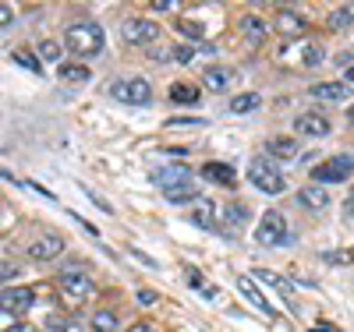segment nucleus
Masks as SVG:
<instances>
[{
  "label": "nucleus",
  "mask_w": 354,
  "mask_h": 332,
  "mask_svg": "<svg viewBox=\"0 0 354 332\" xmlns=\"http://www.w3.org/2000/svg\"><path fill=\"white\" fill-rule=\"evenodd\" d=\"M4 325H11V311H4V308H0V329H4Z\"/></svg>",
  "instance_id": "45"
},
{
  "label": "nucleus",
  "mask_w": 354,
  "mask_h": 332,
  "mask_svg": "<svg viewBox=\"0 0 354 332\" xmlns=\"http://www.w3.org/2000/svg\"><path fill=\"white\" fill-rule=\"evenodd\" d=\"M135 297H138V304H156V293L153 290H138Z\"/></svg>",
  "instance_id": "38"
},
{
  "label": "nucleus",
  "mask_w": 354,
  "mask_h": 332,
  "mask_svg": "<svg viewBox=\"0 0 354 332\" xmlns=\"http://www.w3.org/2000/svg\"><path fill=\"white\" fill-rule=\"evenodd\" d=\"M106 36H103V25L96 21H75L64 28V50H71L75 57H96L103 50Z\"/></svg>",
  "instance_id": "1"
},
{
  "label": "nucleus",
  "mask_w": 354,
  "mask_h": 332,
  "mask_svg": "<svg viewBox=\"0 0 354 332\" xmlns=\"http://www.w3.org/2000/svg\"><path fill=\"white\" fill-rule=\"evenodd\" d=\"M174 4H170V0H153V11H170Z\"/></svg>",
  "instance_id": "43"
},
{
  "label": "nucleus",
  "mask_w": 354,
  "mask_h": 332,
  "mask_svg": "<svg viewBox=\"0 0 354 332\" xmlns=\"http://www.w3.org/2000/svg\"><path fill=\"white\" fill-rule=\"evenodd\" d=\"M198 293H202V297H205V300H216V297H220V290H216V286H213V283H205V286H202V290H198Z\"/></svg>",
  "instance_id": "39"
},
{
  "label": "nucleus",
  "mask_w": 354,
  "mask_h": 332,
  "mask_svg": "<svg viewBox=\"0 0 354 332\" xmlns=\"http://www.w3.org/2000/svg\"><path fill=\"white\" fill-rule=\"evenodd\" d=\"M241 36L252 46H262L266 39H270V25L262 21V14H241Z\"/></svg>",
  "instance_id": "13"
},
{
  "label": "nucleus",
  "mask_w": 354,
  "mask_h": 332,
  "mask_svg": "<svg viewBox=\"0 0 354 332\" xmlns=\"http://www.w3.org/2000/svg\"><path fill=\"white\" fill-rule=\"evenodd\" d=\"M82 191H85V198H88V202H96V205L103 208V213H113V208H110V202H106V198H100L93 188H85V184H82Z\"/></svg>",
  "instance_id": "35"
},
{
  "label": "nucleus",
  "mask_w": 354,
  "mask_h": 332,
  "mask_svg": "<svg viewBox=\"0 0 354 332\" xmlns=\"http://www.w3.org/2000/svg\"><path fill=\"white\" fill-rule=\"evenodd\" d=\"M128 332H153V325H145V322H138V325H131Z\"/></svg>",
  "instance_id": "44"
},
{
  "label": "nucleus",
  "mask_w": 354,
  "mask_h": 332,
  "mask_svg": "<svg viewBox=\"0 0 354 332\" xmlns=\"http://www.w3.org/2000/svg\"><path fill=\"white\" fill-rule=\"evenodd\" d=\"M64 251V237H57V233H46L39 240H32L28 244V258H36V262H50Z\"/></svg>",
  "instance_id": "10"
},
{
  "label": "nucleus",
  "mask_w": 354,
  "mask_h": 332,
  "mask_svg": "<svg viewBox=\"0 0 354 332\" xmlns=\"http://www.w3.org/2000/svg\"><path fill=\"white\" fill-rule=\"evenodd\" d=\"M11 21H15V11H11L8 4H0V28H8Z\"/></svg>",
  "instance_id": "36"
},
{
  "label": "nucleus",
  "mask_w": 354,
  "mask_h": 332,
  "mask_svg": "<svg viewBox=\"0 0 354 332\" xmlns=\"http://www.w3.org/2000/svg\"><path fill=\"white\" fill-rule=\"evenodd\" d=\"M202 177L209 180V184H220V188H234V184H238V173H234V166H227V163H205Z\"/></svg>",
  "instance_id": "15"
},
{
  "label": "nucleus",
  "mask_w": 354,
  "mask_h": 332,
  "mask_svg": "<svg viewBox=\"0 0 354 332\" xmlns=\"http://www.w3.org/2000/svg\"><path fill=\"white\" fill-rule=\"evenodd\" d=\"M351 258H354L351 251H347V255H344V251H333V255H326V262H351Z\"/></svg>",
  "instance_id": "42"
},
{
  "label": "nucleus",
  "mask_w": 354,
  "mask_h": 332,
  "mask_svg": "<svg viewBox=\"0 0 354 332\" xmlns=\"http://www.w3.org/2000/svg\"><path fill=\"white\" fill-rule=\"evenodd\" d=\"M61 286H64V293L68 297H75V300H85V297H93V276L85 273V268H64L61 273Z\"/></svg>",
  "instance_id": "8"
},
{
  "label": "nucleus",
  "mask_w": 354,
  "mask_h": 332,
  "mask_svg": "<svg viewBox=\"0 0 354 332\" xmlns=\"http://www.w3.org/2000/svg\"><path fill=\"white\" fill-rule=\"evenodd\" d=\"M223 219H227V226H230L234 233H238V230L248 223V208H245L241 202H230V205L223 208Z\"/></svg>",
  "instance_id": "23"
},
{
  "label": "nucleus",
  "mask_w": 354,
  "mask_h": 332,
  "mask_svg": "<svg viewBox=\"0 0 354 332\" xmlns=\"http://www.w3.org/2000/svg\"><path fill=\"white\" fill-rule=\"evenodd\" d=\"M149 180H153L156 188H163V195L195 188V184H192V170H188L185 163H170V166H160V170H153V173H149Z\"/></svg>",
  "instance_id": "5"
},
{
  "label": "nucleus",
  "mask_w": 354,
  "mask_h": 332,
  "mask_svg": "<svg viewBox=\"0 0 354 332\" xmlns=\"http://www.w3.org/2000/svg\"><path fill=\"white\" fill-rule=\"evenodd\" d=\"M312 99H326V103H340V99H351V85L347 81H315L308 88Z\"/></svg>",
  "instance_id": "11"
},
{
  "label": "nucleus",
  "mask_w": 354,
  "mask_h": 332,
  "mask_svg": "<svg viewBox=\"0 0 354 332\" xmlns=\"http://www.w3.org/2000/svg\"><path fill=\"white\" fill-rule=\"evenodd\" d=\"M248 184H255L262 195H283L287 191V177L273 166V159H252L248 166Z\"/></svg>",
  "instance_id": "2"
},
{
  "label": "nucleus",
  "mask_w": 354,
  "mask_h": 332,
  "mask_svg": "<svg viewBox=\"0 0 354 332\" xmlns=\"http://www.w3.org/2000/svg\"><path fill=\"white\" fill-rule=\"evenodd\" d=\"M252 280H259V283H266V286H273V290H280V293L287 297V304H290V297H294V290H290V283H287L283 276L270 273V268H255V276H252Z\"/></svg>",
  "instance_id": "20"
},
{
  "label": "nucleus",
  "mask_w": 354,
  "mask_h": 332,
  "mask_svg": "<svg viewBox=\"0 0 354 332\" xmlns=\"http://www.w3.org/2000/svg\"><path fill=\"white\" fill-rule=\"evenodd\" d=\"M322 46L319 43H301V60H305V68H319L322 64Z\"/></svg>",
  "instance_id": "28"
},
{
  "label": "nucleus",
  "mask_w": 354,
  "mask_h": 332,
  "mask_svg": "<svg viewBox=\"0 0 354 332\" xmlns=\"http://www.w3.org/2000/svg\"><path fill=\"white\" fill-rule=\"evenodd\" d=\"M259 106H262V96L259 92H241V96L230 99V113H252Z\"/></svg>",
  "instance_id": "24"
},
{
  "label": "nucleus",
  "mask_w": 354,
  "mask_h": 332,
  "mask_svg": "<svg viewBox=\"0 0 354 332\" xmlns=\"http://www.w3.org/2000/svg\"><path fill=\"white\" fill-rule=\"evenodd\" d=\"M294 128H298V135H308V138H326L330 135V120L322 113H298Z\"/></svg>",
  "instance_id": "12"
},
{
  "label": "nucleus",
  "mask_w": 354,
  "mask_h": 332,
  "mask_svg": "<svg viewBox=\"0 0 354 332\" xmlns=\"http://www.w3.org/2000/svg\"><path fill=\"white\" fill-rule=\"evenodd\" d=\"M312 332H333V329H330V325H315Z\"/></svg>",
  "instance_id": "47"
},
{
  "label": "nucleus",
  "mask_w": 354,
  "mask_h": 332,
  "mask_svg": "<svg viewBox=\"0 0 354 332\" xmlns=\"http://www.w3.org/2000/svg\"><path fill=\"white\" fill-rule=\"evenodd\" d=\"M18 276V268L11 265V262H0V286H4V283H11Z\"/></svg>",
  "instance_id": "34"
},
{
  "label": "nucleus",
  "mask_w": 354,
  "mask_h": 332,
  "mask_svg": "<svg viewBox=\"0 0 354 332\" xmlns=\"http://www.w3.org/2000/svg\"><path fill=\"white\" fill-rule=\"evenodd\" d=\"M351 21H354V11H351V8H337V11L326 18V25H330V28H337V32H340V28H347Z\"/></svg>",
  "instance_id": "31"
},
{
  "label": "nucleus",
  "mask_w": 354,
  "mask_h": 332,
  "mask_svg": "<svg viewBox=\"0 0 354 332\" xmlns=\"http://www.w3.org/2000/svg\"><path fill=\"white\" fill-rule=\"evenodd\" d=\"M57 78L61 81H68V85H82V81H88L93 78V71H88L85 64H78V60H61V64H57Z\"/></svg>",
  "instance_id": "18"
},
{
  "label": "nucleus",
  "mask_w": 354,
  "mask_h": 332,
  "mask_svg": "<svg viewBox=\"0 0 354 332\" xmlns=\"http://www.w3.org/2000/svg\"><path fill=\"white\" fill-rule=\"evenodd\" d=\"M347 120H351V124H354V106H351V110H347Z\"/></svg>",
  "instance_id": "48"
},
{
  "label": "nucleus",
  "mask_w": 354,
  "mask_h": 332,
  "mask_svg": "<svg viewBox=\"0 0 354 332\" xmlns=\"http://www.w3.org/2000/svg\"><path fill=\"white\" fill-rule=\"evenodd\" d=\"M11 60H15V64H21V68H28V71H43V64H39V53H32V50H15L11 53Z\"/></svg>",
  "instance_id": "26"
},
{
  "label": "nucleus",
  "mask_w": 354,
  "mask_h": 332,
  "mask_svg": "<svg viewBox=\"0 0 354 332\" xmlns=\"http://www.w3.org/2000/svg\"><path fill=\"white\" fill-rule=\"evenodd\" d=\"M46 325H50L53 332H85L78 318H61V315H50V318H46Z\"/></svg>",
  "instance_id": "27"
},
{
  "label": "nucleus",
  "mask_w": 354,
  "mask_h": 332,
  "mask_svg": "<svg viewBox=\"0 0 354 332\" xmlns=\"http://www.w3.org/2000/svg\"><path fill=\"white\" fill-rule=\"evenodd\" d=\"M277 28L283 36H301L305 28H308V21L301 18V11H280L277 14Z\"/></svg>",
  "instance_id": "19"
},
{
  "label": "nucleus",
  "mask_w": 354,
  "mask_h": 332,
  "mask_svg": "<svg viewBox=\"0 0 354 332\" xmlns=\"http://www.w3.org/2000/svg\"><path fill=\"white\" fill-rule=\"evenodd\" d=\"M213 202L209 198H198V213H192V223H198V226H205V230H216V219H213Z\"/></svg>",
  "instance_id": "25"
},
{
  "label": "nucleus",
  "mask_w": 354,
  "mask_h": 332,
  "mask_svg": "<svg viewBox=\"0 0 354 332\" xmlns=\"http://www.w3.org/2000/svg\"><path fill=\"white\" fill-rule=\"evenodd\" d=\"M167 128H205V124H202V120H170Z\"/></svg>",
  "instance_id": "37"
},
{
  "label": "nucleus",
  "mask_w": 354,
  "mask_h": 332,
  "mask_svg": "<svg viewBox=\"0 0 354 332\" xmlns=\"http://www.w3.org/2000/svg\"><path fill=\"white\" fill-rule=\"evenodd\" d=\"M36 304V293L28 290V286H8L4 293H0V308L11 311V315H21Z\"/></svg>",
  "instance_id": "9"
},
{
  "label": "nucleus",
  "mask_w": 354,
  "mask_h": 332,
  "mask_svg": "<svg viewBox=\"0 0 354 332\" xmlns=\"http://www.w3.org/2000/svg\"><path fill=\"white\" fill-rule=\"evenodd\" d=\"M177 32L188 36V39H195V43H202V39H205V28H202V25H195V21H188V18H177Z\"/></svg>",
  "instance_id": "30"
},
{
  "label": "nucleus",
  "mask_w": 354,
  "mask_h": 332,
  "mask_svg": "<svg viewBox=\"0 0 354 332\" xmlns=\"http://www.w3.org/2000/svg\"><path fill=\"white\" fill-rule=\"evenodd\" d=\"M121 39L131 46H145V43H156L160 39V25L149 18H124L121 21Z\"/></svg>",
  "instance_id": "7"
},
{
  "label": "nucleus",
  "mask_w": 354,
  "mask_h": 332,
  "mask_svg": "<svg viewBox=\"0 0 354 332\" xmlns=\"http://www.w3.org/2000/svg\"><path fill=\"white\" fill-rule=\"evenodd\" d=\"M266 156H273V159H294L298 156V141H294L290 135H273L270 141H266Z\"/></svg>",
  "instance_id": "14"
},
{
  "label": "nucleus",
  "mask_w": 354,
  "mask_h": 332,
  "mask_svg": "<svg viewBox=\"0 0 354 332\" xmlns=\"http://www.w3.org/2000/svg\"><path fill=\"white\" fill-rule=\"evenodd\" d=\"M170 99L181 103V106H192L198 103V85H188V81H174L170 85Z\"/></svg>",
  "instance_id": "22"
},
{
  "label": "nucleus",
  "mask_w": 354,
  "mask_h": 332,
  "mask_svg": "<svg viewBox=\"0 0 354 332\" xmlns=\"http://www.w3.org/2000/svg\"><path fill=\"white\" fill-rule=\"evenodd\" d=\"M61 57H64V46L61 43H53V39L39 43V60H61Z\"/></svg>",
  "instance_id": "32"
},
{
  "label": "nucleus",
  "mask_w": 354,
  "mask_h": 332,
  "mask_svg": "<svg viewBox=\"0 0 354 332\" xmlns=\"http://www.w3.org/2000/svg\"><path fill=\"white\" fill-rule=\"evenodd\" d=\"M110 96L128 106H145L153 99V85L145 78H117V81H110Z\"/></svg>",
  "instance_id": "4"
},
{
  "label": "nucleus",
  "mask_w": 354,
  "mask_h": 332,
  "mask_svg": "<svg viewBox=\"0 0 354 332\" xmlns=\"http://www.w3.org/2000/svg\"><path fill=\"white\" fill-rule=\"evenodd\" d=\"M230 78H234V71H227V68H205L202 71L205 88H213V92H223V88L230 85Z\"/></svg>",
  "instance_id": "21"
},
{
  "label": "nucleus",
  "mask_w": 354,
  "mask_h": 332,
  "mask_svg": "<svg viewBox=\"0 0 354 332\" xmlns=\"http://www.w3.org/2000/svg\"><path fill=\"white\" fill-rule=\"evenodd\" d=\"M170 57H174V60H181V64H188V60L195 57V50L181 43V46H174V50H170Z\"/></svg>",
  "instance_id": "33"
},
{
  "label": "nucleus",
  "mask_w": 354,
  "mask_h": 332,
  "mask_svg": "<svg viewBox=\"0 0 354 332\" xmlns=\"http://www.w3.org/2000/svg\"><path fill=\"white\" fill-rule=\"evenodd\" d=\"M255 240L266 248H280V244H290V233H287V219L280 208H270V213H262L259 226H255Z\"/></svg>",
  "instance_id": "3"
},
{
  "label": "nucleus",
  "mask_w": 354,
  "mask_h": 332,
  "mask_svg": "<svg viewBox=\"0 0 354 332\" xmlns=\"http://www.w3.org/2000/svg\"><path fill=\"white\" fill-rule=\"evenodd\" d=\"M88 325H93V332H113L117 329V315L113 311H96Z\"/></svg>",
  "instance_id": "29"
},
{
  "label": "nucleus",
  "mask_w": 354,
  "mask_h": 332,
  "mask_svg": "<svg viewBox=\"0 0 354 332\" xmlns=\"http://www.w3.org/2000/svg\"><path fill=\"white\" fill-rule=\"evenodd\" d=\"M298 205L308 208V213H319V208L330 205V195H326V188H319V184H305L298 191Z\"/></svg>",
  "instance_id": "16"
},
{
  "label": "nucleus",
  "mask_w": 354,
  "mask_h": 332,
  "mask_svg": "<svg viewBox=\"0 0 354 332\" xmlns=\"http://www.w3.org/2000/svg\"><path fill=\"white\" fill-rule=\"evenodd\" d=\"M344 78H347V85H354V64H347V71H344Z\"/></svg>",
  "instance_id": "46"
},
{
  "label": "nucleus",
  "mask_w": 354,
  "mask_h": 332,
  "mask_svg": "<svg viewBox=\"0 0 354 332\" xmlns=\"http://www.w3.org/2000/svg\"><path fill=\"white\" fill-rule=\"evenodd\" d=\"M185 276H188V283H192V286H198V290L205 286V280H202V276L195 273V268H188V273H185Z\"/></svg>",
  "instance_id": "40"
},
{
  "label": "nucleus",
  "mask_w": 354,
  "mask_h": 332,
  "mask_svg": "<svg viewBox=\"0 0 354 332\" xmlns=\"http://www.w3.org/2000/svg\"><path fill=\"white\" fill-rule=\"evenodd\" d=\"M354 173V159L351 156H330L326 163H319L312 170V184H340V180H347Z\"/></svg>",
  "instance_id": "6"
},
{
  "label": "nucleus",
  "mask_w": 354,
  "mask_h": 332,
  "mask_svg": "<svg viewBox=\"0 0 354 332\" xmlns=\"http://www.w3.org/2000/svg\"><path fill=\"white\" fill-rule=\"evenodd\" d=\"M234 283H238V290H241V293L248 297V304H252V308H259L262 315H277V311H273V304H270V300H266V297H262V293L255 290V280H252V276H238V280H234Z\"/></svg>",
  "instance_id": "17"
},
{
  "label": "nucleus",
  "mask_w": 354,
  "mask_h": 332,
  "mask_svg": "<svg viewBox=\"0 0 354 332\" xmlns=\"http://www.w3.org/2000/svg\"><path fill=\"white\" fill-rule=\"evenodd\" d=\"M344 213L354 219V191H347V198H344Z\"/></svg>",
  "instance_id": "41"
}]
</instances>
